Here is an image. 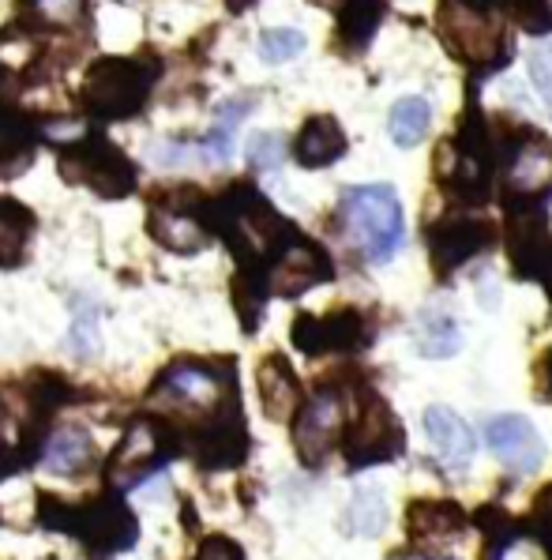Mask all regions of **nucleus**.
Returning a JSON list of instances; mask_svg holds the SVG:
<instances>
[{
  "label": "nucleus",
  "instance_id": "nucleus-22",
  "mask_svg": "<svg viewBox=\"0 0 552 560\" xmlns=\"http://www.w3.org/2000/svg\"><path fill=\"white\" fill-rule=\"evenodd\" d=\"M387 0H334V12H339V42L353 54L373 42V34L384 20Z\"/></svg>",
  "mask_w": 552,
  "mask_h": 560
},
{
  "label": "nucleus",
  "instance_id": "nucleus-10",
  "mask_svg": "<svg viewBox=\"0 0 552 560\" xmlns=\"http://www.w3.org/2000/svg\"><path fill=\"white\" fill-rule=\"evenodd\" d=\"M425 241H428V256H433V271L447 279L459 267L478 260L481 253H489L500 241V230L496 222L473 219V214H444V219H436L425 230Z\"/></svg>",
  "mask_w": 552,
  "mask_h": 560
},
{
  "label": "nucleus",
  "instance_id": "nucleus-2",
  "mask_svg": "<svg viewBox=\"0 0 552 560\" xmlns=\"http://www.w3.org/2000/svg\"><path fill=\"white\" fill-rule=\"evenodd\" d=\"M436 31L447 54L478 72H496L512 57L504 27V0H439Z\"/></svg>",
  "mask_w": 552,
  "mask_h": 560
},
{
  "label": "nucleus",
  "instance_id": "nucleus-7",
  "mask_svg": "<svg viewBox=\"0 0 552 560\" xmlns=\"http://www.w3.org/2000/svg\"><path fill=\"white\" fill-rule=\"evenodd\" d=\"M203 203L207 192L200 185L158 188V196L151 200V214H146V234L158 241L162 248H169V253H200L211 241V230L203 222Z\"/></svg>",
  "mask_w": 552,
  "mask_h": 560
},
{
  "label": "nucleus",
  "instance_id": "nucleus-23",
  "mask_svg": "<svg viewBox=\"0 0 552 560\" xmlns=\"http://www.w3.org/2000/svg\"><path fill=\"white\" fill-rule=\"evenodd\" d=\"M252 109H256L252 98H230L226 106H219L211 132H207V140L200 143L203 162H211V166H214V162H230L233 159V136H237V125L252 114Z\"/></svg>",
  "mask_w": 552,
  "mask_h": 560
},
{
  "label": "nucleus",
  "instance_id": "nucleus-34",
  "mask_svg": "<svg viewBox=\"0 0 552 560\" xmlns=\"http://www.w3.org/2000/svg\"><path fill=\"white\" fill-rule=\"evenodd\" d=\"M196 560H245V549H240L233 538H222V534H214V538H207L203 546H200Z\"/></svg>",
  "mask_w": 552,
  "mask_h": 560
},
{
  "label": "nucleus",
  "instance_id": "nucleus-35",
  "mask_svg": "<svg viewBox=\"0 0 552 560\" xmlns=\"http://www.w3.org/2000/svg\"><path fill=\"white\" fill-rule=\"evenodd\" d=\"M533 387H538V395L545 402H552V347L541 354L538 369H533Z\"/></svg>",
  "mask_w": 552,
  "mask_h": 560
},
{
  "label": "nucleus",
  "instance_id": "nucleus-37",
  "mask_svg": "<svg viewBox=\"0 0 552 560\" xmlns=\"http://www.w3.org/2000/svg\"><path fill=\"white\" fill-rule=\"evenodd\" d=\"M541 282H545V290H549V305H552V260L545 267V275H541Z\"/></svg>",
  "mask_w": 552,
  "mask_h": 560
},
{
  "label": "nucleus",
  "instance_id": "nucleus-40",
  "mask_svg": "<svg viewBox=\"0 0 552 560\" xmlns=\"http://www.w3.org/2000/svg\"><path fill=\"white\" fill-rule=\"evenodd\" d=\"M117 4H128V0H117Z\"/></svg>",
  "mask_w": 552,
  "mask_h": 560
},
{
  "label": "nucleus",
  "instance_id": "nucleus-3",
  "mask_svg": "<svg viewBox=\"0 0 552 560\" xmlns=\"http://www.w3.org/2000/svg\"><path fill=\"white\" fill-rule=\"evenodd\" d=\"M154 80L158 72L140 57H98L80 88V102L94 120H132L151 102Z\"/></svg>",
  "mask_w": 552,
  "mask_h": 560
},
{
  "label": "nucleus",
  "instance_id": "nucleus-5",
  "mask_svg": "<svg viewBox=\"0 0 552 560\" xmlns=\"http://www.w3.org/2000/svg\"><path fill=\"white\" fill-rule=\"evenodd\" d=\"M57 170L68 185L91 188L102 200H125V196H132L136 185H140V170L132 166V159L102 132H87V136L68 140L64 148H60Z\"/></svg>",
  "mask_w": 552,
  "mask_h": 560
},
{
  "label": "nucleus",
  "instance_id": "nucleus-38",
  "mask_svg": "<svg viewBox=\"0 0 552 560\" xmlns=\"http://www.w3.org/2000/svg\"><path fill=\"white\" fill-rule=\"evenodd\" d=\"M4 80H8V75H4V68H0V94H4Z\"/></svg>",
  "mask_w": 552,
  "mask_h": 560
},
{
  "label": "nucleus",
  "instance_id": "nucleus-15",
  "mask_svg": "<svg viewBox=\"0 0 552 560\" xmlns=\"http://www.w3.org/2000/svg\"><path fill=\"white\" fill-rule=\"evenodd\" d=\"M256 387H260L263 413L271 421H290L297 407L305 402V387H301L297 373L282 354H267L256 369Z\"/></svg>",
  "mask_w": 552,
  "mask_h": 560
},
{
  "label": "nucleus",
  "instance_id": "nucleus-29",
  "mask_svg": "<svg viewBox=\"0 0 552 560\" xmlns=\"http://www.w3.org/2000/svg\"><path fill=\"white\" fill-rule=\"evenodd\" d=\"M282 159H286V140H282L279 132H260L248 140V162H252V170H260V174L279 170Z\"/></svg>",
  "mask_w": 552,
  "mask_h": 560
},
{
  "label": "nucleus",
  "instance_id": "nucleus-25",
  "mask_svg": "<svg viewBox=\"0 0 552 560\" xmlns=\"http://www.w3.org/2000/svg\"><path fill=\"white\" fill-rule=\"evenodd\" d=\"M98 305L91 298H72V327H68V350L72 358L91 361L102 350V335H98Z\"/></svg>",
  "mask_w": 552,
  "mask_h": 560
},
{
  "label": "nucleus",
  "instance_id": "nucleus-36",
  "mask_svg": "<svg viewBox=\"0 0 552 560\" xmlns=\"http://www.w3.org/2000/svg\"><path fill=\"white\" fill-rule=\"evenodd\" d=\"M252 4H256V0H226V8H230V12H233V15L248 12V8H252Z\"/></svg>",
  "mask_w": 552,
  "mask_h": 560
},
{
  "label": "nucleus",
  "instance_id": "nucleus-26",
  "mask_svg": "<svg viewBox=\"0 0 552 560\" xmlns=\"http://www.w3.org/2000/svg\"><path fill=\"white\" fill-rule=\"evenodd\" d=\"M347 527L357 534V538H376V534H384L387 504L376 486H361L357 493H353L350 512H347Z\"/></svg>",
  "mask_w": 552,
  "mask_h": 560
},
{
  "label": "nucleus",
  "instance_id": "nucleus-33",
  "mask_svg": "<svg viewBox=\"0 0 552 560\" xmlns=\"http://www.w3.org/2000/svg\"><path fill=\"white\" fill-rule=\"evenodd\" d=\"M38 8V20L42 23H64V20H75L83 12V0H34Z\"/></svg>",
  "mask_w": 552,
  "mask_h": 560
},
{
  "label": "nucleus",
  "instance_id": "nucleus-21",
  "mask_svg": "<svg viewBox=\"0 0 552 560\" xmlns=\"http://www.w3.org/2000/svg\"><path fill=\"white\" fill-rule=\"evenodd\" d=\"M34 211L27 203L0 196V267H20L27 260V245L34 234Z\"/></svg>",
  "mask_w": 552,
  "mask_h": 560
},
{
  "label": "nucleus",
  "instance_id": "nucleus-1",
  "mask_svg": "<svg viewBox=\"0 0 552 560\" xmlns=\"http://www.w3.org/2000/svg\"><path fill=\"white\" fill-rule=\"evenodd\" d=\"M339 447H342V455H347L350 470L384 467V463H395L407 452V429H402L399 413L391 410V402H387L357 369H353V381H350V399H347V418H342Z\"/></svg>",
  "mask_w": 552,
  "mask_h": 560
},
{
  "label": "nucleus",
  "instance_id": "nucleus-28",
  "mask_svg": "<svg viewBox=\"0 0 552 560\" xmlns=\"http://www.w3.org/2000/svg\"><path fill=\"white\" fill-rule=\"evenodd\" d=\"M146 159H151V166L177 170V166H188V162H203V151H200V143L158 140V143H151V148H146Z\"/></svg>",
  "mask_w": 552,
  "mask_h": 560
},
{
  "label": "nucleus",
  "instance_id": "nucleus-4",
  "mask_svg": "<svg viewBox=\"0 0 552 560\" xmlns=\"http://www.w3.org/2000/svg\"><path fill=\"white\" fill-rule=\"evenodd\" d=\"M342 219L368 264H387L407 241V219L391 185H353L342 192Z\"/></svg>",
  "mask_w": 552,
  "mask_h": 560
},
{
  "label": "nucleus",
  "instance_id": "nucleus-14",
  "mask_svg": "<svg viewBox=\"0 0 552 560\" xmlns=\"http://www.w3.org/2000/svg\"><path fill=\"white\" fill-rule=\"evenodd\" d=\"M485 444L493 447V455L504 463L515 478H526L545 463V444L541 433L530 425V418L522 413H500L485 425Z\"/></svg>",
  "mask_w": 552,
  "mask_h": 560
},
{
  "label": "nucleus",
  "instance_id": "nucleus-9",
  "mask_svg": "<svg viewBox=\"0 0 552 560\" xmlns=\"http://www.w3.org/2000/svg\"><path fill=\"white\" fill-rule=\"evenodd\" d=\"M293 347L305 358H327V354H357L373 342V320L361 308L342 305L324 316L301 313L290 327Z\"/></svg>",
  "mask_w": 552,
  "mask_h": 560
},
{
  "label": "nucleus",
  "instance_id": "nucleus-8",
  "mask_svg": "<svg viewBox=\"0 0 552 560\" xmlns=\"http://www.w3.org/2000/svg\"><path fill=\"white\" fill-rule=\"evenodd\" d=\"M470 530V515L455 501L418 497L407 504V549L410 560H459L451 546H459Z\"/></svg>",
  "mask_w": 552,
  "mask_h": 560
},
{
  "label": "nucleus",
  "instance_id": "nucleus-32",
  "mask_svg": "<svg viewBox=\"0 0 552 560\" xmlns=\"http://www.w3.org/2000/svg\"><path fill=\"white\" fill-rule=\"evenodd\" d=\"M530 520V527L541 534V541L552 549V486H545L538 493V501H533V512L526 515Z\"/></svg>",
  "mask_w": 552,
  "mask_h": 560
},
{
  "label": "nucleus",
  "instance_id": "nucleus-31",
  "mask_svg": "<svg viewBox=\"0 0 552 560\" xmlns=\"http://www.w3.org/2000/svg\"><path fill=\"white\" fill-rule=\"evenodd\" d=\"M530 80H533V88H538L541 94V102L549 106V114H552V46H538L530 54Z\"/></svg>",
  "mask_w": 552,
  "mask_h": 560
},
{
  "label": "nucleus",
  "instance_id": "nucleus-20",
  "mask_svg": "<svg viewBox=\"0 0 552 560\" xmlns=\"http://www.w3.org/2000/svg\"><path fill=\"white\" fill-rule=\"evenodd\" d=\"M413 342H418L421 358H455L462 347V331L459 324H455L451 313H444V308L428 305L418 313V320H413Z\"/></svg>",
  "mask_w": 552,
  "mask_h": 560
},
{
  "label": "nucleus",
  "instance_id": "nucleus-19",
  "mask_svg": "<svg viewBox=\"0 0 552 560\" xmlns=\"http://www.w3.org/2000/svg\"><path fill=\"white\" fill-rule=\"evenodd\" d=\"M38 151V125L23 109H0V180L20 177Z\"/></svg>",
  "mask_w": 552,
  "mask_h": 560
},
{
  "label": "nucleus",
  "instance_id": "nucleus-17",
  "mask_svg": "<svg viewBox=\"0 0 552 560\" xmlns=\"http://www.w3.org/2000/svg\"><path fill=\"white\" fill-rule=\"evenodd\" d=\"M98 459L94 441L83 425H60L42 441L38 463L57 478H80L83 470H91V463Z\"/></svg>",
  "mask_w": 552,
  "mask_h": 560
},
{
  "label": "nucleus",
  "instance_id": "nucleus-18",
  "mask_svg": "<svg viewBox=\"0 0 552 560\" xmlns=\"http://www.w3.org/2000/svg\"><path fill=\"white\" fill-rule=\"evenodd\" d=\"M347 148L350 143L339 120L331 114H316L301 125L297 140H293V159L305 170H324V166H334V162L347 154Z\"/></svg>",
  "mask_w": 552,
  "mask_h": 560
},
{
  "label": "nucleus",
  "instance_id": "nucleus-30",
  "mask_svg": "<svg viewBox=\"0 0 552 560\" xmlns=\"http://www.w3.org/2000/svg\"><path fill=\"white\" fill-rule=\"evenodd\" d=\"M512 12L530 34L552 31V0H512Z\"/></svg>",
  "mask_w": 552,
  "mask_h": 560
},
{
  "label": "nucleus",
  "instance_id": "nucleus-6",
  "mask_svg": "<svg viewBox=\"0 0 552 560\" xmlns=\"http://www.w3.org/2000/svg\"><path fill=\"white\" fill-rule=\"evenodd\" d=\"M350 381L353 369H342V376H331L316 387V395H308L293 413V447H297L305 467H324V459L331 455V447L339 444L342 418H347V399H350Z\"/></svg>",
  "mask_w": 552,
  "mask_h": 560
},
{
  "label": "nucleus",
  "instance_id": "nucleus-12",
  "mask_svg": "<svg viewBox=\"0 0 552 560\" xmlns=\"http://www.w3.org/2000/svg\"><path fill=\"white\" fill-rule=\"evenodd\" d=\"M334 279V264H331V253L313 241L308 234H301L282 248V256L271 264L267 271V294L274 298H301L305 290L313 287H324V282Z\"/></svg>",
  "mask_w": 552,
  "mask_h": 560
},
{
  "label": "nucleus",
  "instance_id": "nucleus-11",
  "mask_svg": "<svg viewBox=\"0 0 552 560\" xmlns=\"http://www.w3.org/2000/svg\"><path fill=\"white\" fill-rule=\"evenodd\" d=\"M504 248L515 279H538L552 260V234L545 219V203L507 207L504 222Z\"/></svg>",
  "mask_w": 552,
  "mask_h": 560
},
{
  "label": "nucleus",
  "instance_id": "nucleus-13",
  "mask_svg": "<svg viewBox=\"0 0 552 560\" xmlns=\"http://www.w3.org/2000/svg\"><path fill=\"white\" fill-rule=\"evenodd\" d=\"M470 523L485 534V560H552V549L530 527V520H515L500 504L478 508Z\"/></svg>",
  "mask_w": 552,
  "mask_h": 560
},
{
  "label": "nucleus",
  "instance_id": "nucleus-27",
  "mask_svg": "<svg viewBox=\"0 0 552 560\" xmlns=\"http://www.w3.org/2000/svg\"><path fill=\"white\" fill-rule=\"evenodd\" d=\"M256 54H260L267 65H286V60L305 54V34L293 31V27H271L260 34Z\"/></svg>",
  "mask_w": 552,
  "mask_h": 560
},
{
  "label": "nucleus",
  "instance_id": "nucleus-16",
  "mask_svg": "<svg viewBox=\"0 0 552 560\" xmlns=\"http://www.w3.org/2000/svg\"><path fill=\"white\" fill-rule=\"evenodd\" d=\"M425 433H428V441H433L439 463H444L447 470L462 474L473 463V452H478V444H473V429L466 425L455 410L428 407L425 410Z\"/></svg>",
  "mask_w": 552,
  "mask_h": 560
},
{
  "label": "nucleus",
  "instance_id": "nucleus-39",
  "mask_svg": "<svg viewBox=\"0 0 552 560\" xmlns=\"http://www.w3.org/2000/svg\"><path fill=\"white\" fill-rule=\"evenodd\" d=\"M313 4H327V8H334V0H313Z\"/></svg>",
  "mask_w": 552,
  "mask_h": 560
},
{
  "label": "nucleus",
  "instance_id": "nucleus-24",
  "mask_svg": "<svg viewBox=\"0 0 552 560\" xmlns=\"http://www.w3.org/2000/svg\"><path fill=\"white\" fill-rule=\"evenodd\" d=\"M428 125H433V106H428L421 94L399 98L391 106V117H387V128H391L395 148H402V151L418 148V143L428 136Z\"/></svg>",
  "mask_w": 552,
  "mask_h": 560
}]
</instances>
